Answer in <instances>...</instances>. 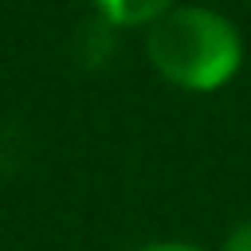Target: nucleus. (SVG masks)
<instances>
[{"label":"nucleus","instance_id":"nucleus-1","mask_svg":"<svg viewBox=\"0 0 251 251\" xmlns=\"http://www.w3.org/2000/svg\"><path fill=\"white\" fill-rule=\"evenodd\" d=\"M243 31L208 4H176L145 27L149 67L184 94L224 90L243 67Z\"/></svg>","mask_w":251,"mask_h":251},{"label":"nucleus","instance_id":"nucleus-4","mask_svg":"<svg viewBox=\"0 0 251 251\" xmlns=\"http://www.w3.org/2000/svg\"><path fill=\"white\" fill-rule=\"evenodd\" d=\"M133 251H204L200 243H188V239H153V243H141Z\"/></svg>","mask_w":251,"mask_h":251},{"label":"nucleus","instance_id":"nucleus-2","mask_svg":"<svg viewBox=\"0 0 251 251\" xmlns=\"http://www.w3.org/2000/svg\"><path fill=\"white\" fill-rule=\"evenodd\" d=\"M90 4L110 27H141L145 31L149 24H157L165 12H173L184 0H90Z\"/></svg>","mask_w":251,"mask_h":251},{"label":"nucleus","instance_id":"nucleus-3","mask_svg":"<svg viewBox=\"0 0 251 251\" xmlns=\"http://www.w3.org/2000/svg\"><path fill=\"white\" fill-rule=\"evenodd\" d=\"M220 251H251V220H239V224L224 235Z\"/></svg>","mask_w":251,"mask_h":251}]
</instances>
